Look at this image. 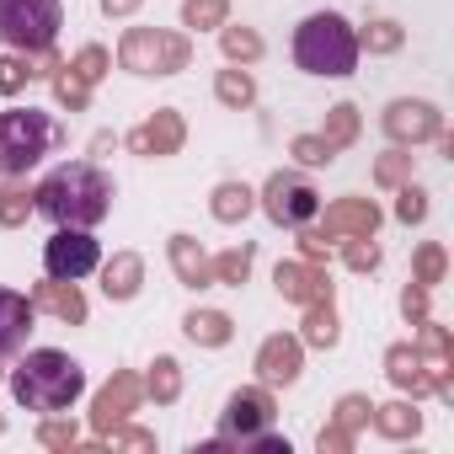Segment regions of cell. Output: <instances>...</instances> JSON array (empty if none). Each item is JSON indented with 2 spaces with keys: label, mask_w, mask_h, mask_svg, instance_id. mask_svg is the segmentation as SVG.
<instances>
[{
  "label": "cell",
  "mask_w": 454,
  "mask_h": 454,
  "mask_svg": "<svg viewBox=\"0 0 454 454\" xmlns=\"http://www.w3.org/2000/svg\"><path fill=\"white\" fill-rule=\"evenodd\" d=\"M33 198H38V214H49L54 224L91 231V224L107 219V208H113V182L97 166H86V160H65L59 171L43 176V187Z\"/></svg>",
  "instance_id": "6da1fadb"
},
{
  "label": "cell",
  "mask_w": 454,
  "mask_h": 454,
  "mask_svg": "<svg viewBox=\"0 0 454 454\" xmlns=\"http://www.w3.org/2000/svg\"><path fill=\"white\" fill-rule=\"evenodd\" d=\"M12 390H17V401L27 411H65L86 390V369L70 353H59V348H38V353H27L17 364Z\"/></svg>",
  "instance_id": "7a4b0ae2"
},
{
  "label": "cell",
  "mask_w": 454,
  "mask_h": 454,
  "mask_svg": "<svg viewBox=\"0 0 454 454\" xmlns=\"http://www.w3.org/2000/svg\"><path fill=\"white\" fill-rule=\"evenodd\" d=\"M294 59H300V70H310V75H353V65H358V38H353V27H348L337 12H316V17H305L300 33H294Z\"/></svg>",
  "instance_id": "3957f363"
},
{
  "label": "cell",
  "mask_w": 454,
  "mask_h": 454,
  "mask_svg": "<svg viewBox=\"0 0 454 454\" xmlns=\"http://www.w3.org/2000/svg\"><path fill=\"white\" fill-rule=\"evenodd\" d=\"M59 0H0V43H12L22 54H38L59 38Z\"/></svg>",
  "instance_id": "277c9868"
},
{
  "label": "cell",
  "mask_w": 454,
  "mask_h": 454,
  "mask_svg": "<svg viewBox=\"0 0 454 454\" xmlns=\"http://www.w3.org/2000/svg\"><path fill=\"white\" fill-rule=\"evenodd\" d=\"M54 139V123L43 113H0V171H27Z\"/></svg>",
  "instance_id": "5b68a950"
},
{
  "label": "cell",
  "mask_w": 454,
  "mask_h": 454,
  "mask_svg": "<svg viewBox=\"0 0 454 454\" xmlns=\"http://www.w3.org/2000/svg\"><path fill=\"white\" fill-rule=\"evenodd\" d=\"M97 262H102V247H97L86 231H75V224H59L54 241L43 247V268H49L54 284H75V278H86Z\"/></svg>",
  "instance_id": "8992f818"
},
{
  "label": "cell",
  "mask_w": 454,
  "mask_h": 454,
  "mask_svg": "<svg viewBox=\"0 0 454 454\" xmlns=\"http://www.w3.org/2000/svg\"><path fill=\"white\" fill-rule=\"evenodd\" d=\"M316 208H321V198H316L310 182H300V176H273L268 182V214L278 224H305V219H316Z\"/></svg>",
  "instance_id": "52a82bcc"
},
{
  "label": "cell",
  "mask_w": 454,
  "mask_h": 454,
  "mask_svg": "<svg viewBox=\"0 0 454 454\" xmlns=\"http://www.w3.org/2000/svg\"><path fill=\"white\" fill-rule=\"evenodd\" d=\"M27 326H33V305L0 289V353H17L27 342Z\"/></svg>",
  "instance_id": "ba28073f"
},
{
  "label": "cell",
  "mask_w": 454,
  "mask_h": 454,
  "mask_svg": "<svg viewBox=\"0 0 454 454\" xmlns=\"http://www.w3.org/2000/svg\"><path fill=\"white\" fill-rule=\"evenodd\" d=\"M187 326H192V337H198V332H203V337H208V342H219V337H224V321H219V316H203V321H198V316H192V321H187Z\"/></svg>",
  "instance_id": "9c48e42d"
}]
</instances>
